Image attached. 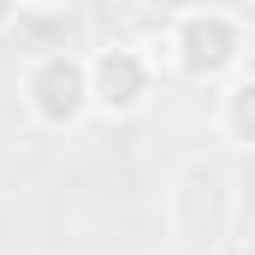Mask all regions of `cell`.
<instances>
[{"instance_id":"obj_1","label":"cell","mask_w":255,"mask_h":255,"mask_svg":"<svg viewBox=\"0 0 255 255\" xmlns=\"http://www.w3.org/2000/svg\"><path fill=\"white\" fill-rule=\"evenodd\" d=\"M172 71H184L196 83H226L238 71H250V18L232 6H178L166 18V48Z\"/></svg>"},{"instance_id":"obj_2","label":"cell","mask_w":255,"mask_h":255,"mask_svg":"<svg viewBox=\"0 0 255 255\" xmlns=\"http://www.w3.org/2000/svg\"><path fill=\"white\" fill-rule=\"evenodd\" d=\"M18 95L24 113L42 130H77L89 119V83H83V54L54 48V54H30L18 71Z\"/></svg>"},{"instance_id":"obj_3","label":"cell","mask_w":255,"mask_h":255,"mask_svg":"<svg viewBox=\"0 0 255 255\" xmlns=\"http://www.w3.org/2000/svg\"><path fill=\"white\" fill-rule=\"evenodd\" d=\"M160 65L142 42H101L95 54H83V83H89V113L101 119H136L154 95Z\"/></svg>"},{"instance_id":"obj_4","label":"cell","mask_w":255,"mask_h":255,"mask_svg":"<svg viewBox=\"0 0 255 255\" xmlns=\"http://www.w3.org/2000/svg\"><path fill=\"white\" fill-rule=\"evenodd\" d=\"M214 125L232 148H255V71H238L214 95Z\"/></svg>"},{"instance_id":"obj_5","label":"cell","mask_w":255,"mask_h":255,"mask_svg":"<svg viewBox=\"0 0 255 255\" xmlns=\"http://www.w3.org/2000/svg\"><path fill=\"white\" fill-rule=\"evenodd\" d=\"M71 30H77V18L65 6H24L18 0L6 36H18V48H30V54H54V48H71Z\"/></svg>"},{"instance_id":"obj_6","label":"cell","mask_w":255,"mask_h":255,"mask_svg":"<svg viewBox=\"0 0 255 255\" xmlns=\"http://www.w3.org/2000/svg\"><path fill=\"white\" fill-rule=\"evenodd\" d=\"M12 12H18V0H0V36L12 30Z\"/></svg>"}]
</instances>
